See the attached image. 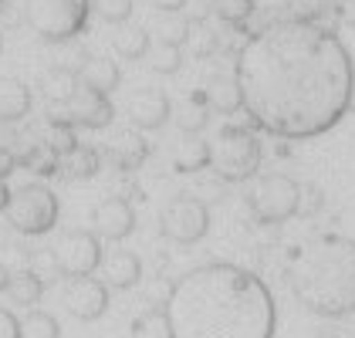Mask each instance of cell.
<instances>
[{"label":"cell","instance_id":"11","mask_svg":"<svg viewBox=\"0 0 355 338\" xmlns=\"http://www.w3.org/2000/svg\"><path fill=\"white\" fill-rule=\"evenodd\" d=\"M142 278V260L132 251H112L109 257H102V281L105 287L115 291H129L136 287Z\"/></svg>","mask_w":355,"mask_h":338},{"label":"cell","instance_id":"17","mask_svg":"<svg viewBox=\"0 0 355 338\" xmlns=\"http://www.w3.org/2000/svg\"><path fill=\"white\" fill-rule=\"evenodd\" d=\"M21 321V338H61V325L51 311H28Z\"/></svg>","mask_w":355,"mask_h":338},{"label":"cell","instance_id":"1","mask_svg":"<svg viewBox=\"0 0 355 338\" xmlns=\"http://www.w3.org/2000/svg\"><path fill=\"white\" fill-rule=\"evenodd\" d=\"M234 78L241 109L281 139L322 136L352 102V61L342 37L304 17L250 34Z\"/></svg>","mask_w":355,"mask_h":338},{"label":"cell","instance_id":"14","mask_svg":"<svg viewBox=\"0 0 355 338\" xmlns=\"http://www.w3.org/2000/svg\"><path fill=\"white\" fill-rule=\"evenodd\" d=\"M146 156H149V142L142 139L139 132H125V136H119L115 145H112L109 159L115 169H122V172H132L146 163Z\"/></svg>","mask_w":355,"mask_h":338},{"label":"cell","instance_id":"18","mask_svg":"<svg viewBox=\"0 0 355 338\" xmlns=\"http://www.w3.org/2000/svg\"><path fill=\"white\" fill-rule=\"evenodd\" d=\"M132 338H173L169 328V314L163 311H146L132 321Z\"/></svg>","mask_w":355,"mask_h":338},{"label":"cell","instance_id":"19","mask_svg":"<svg viewBox=\"0 0 355 338\" xmlns=\"http://www.w3.org/2000/svg\"><path fill=\"white\" fill-rule=\"evenodd\" d=\"M214 14L227 24H244L254 14V0H214Z\"/></svg>","mask_w":355,"mask_h":338},{"label":"cell","instance_id":"7","mask_svg":"<svg viewBox=\"0 0 355 338\" xmlns=\"http://www.w3.org/2000/svg\"><path fill=\"white\" fill-rule=\"evenodd\" d=\"M159 230L173 244H196L210 230V210L196 197H176L159 217Z\"/></svg>","mask_w":355,"mask_h":338},{"label":"cell","instance_id":"4","mask_svg":"<svg viewBox=\"0 0 355 338\" xmlns=\"http://www.w3.org/2000/svg\"><path fill=\"white\" fill-rule=\"evenodd\" d=\"M210 169L227 183H244L250 176H257L261 142L254 139V132H247L241 125L220 129V136L210 145Z\"/></svg>","mask_w":355,"mask_h":338},{"label":"cell","instance_id":"6","mask_svg":"<svg viewBox=\"0 0 355 338\" xmlns=\"http://www.w3.org/2000/svg\"><path fill=\"white\" fill-rule=\"evenodd\" d=\"M58 278H88L102 267V237L95 230H68L55 251Z\"/></svg>","mask_w":355,"mask_h":338},{"label":"cell","instance_id":"12","mask_svg":"<svg viewBox=\"0 0 355 338\" xmlns=\"http://www.w3.org/2000/svg\"><path fill=\"white\" fill-rule=\"evenodd\" d=\"M98 169H102V156H98V149H92V145H82V142H78L71 152L58 156L55 176L68 179V183H78V179H92Z\"/></svg>","mask_w":355,"mask_h":338},{"label":"cell","instance_id":"16","mask_svg":"<svg viewBox=\"0 0 355 338\" xmlns=\"http://www.w3.org/2000/svg\"><path fill=\"white\" fill-rule=\"evenodd\" d=\"M176 122H180V129L187 132V136H196L207 122H210V105H207V98L200 95V91H193L190 98L183 102V109L176 115Z\"/></svg>","mask_w":355,"mask_h":338},{"label":"cell","instance_id":"3","mask_svg":"<svg viewBox=\"0 0 355 338\" xmlns=\"http://www.w3.org/2000/svg\"><path fill=\"white\" fill-rule=\"evenodd\" d=\"M291 291L301 305L325 318L355 311V240L325 233L298 247L291 260Z\"/></svg>","mask_w":355,"mask_h":338},{"label":"cell","instance_id":"13","mask_svg":"<svg viewBox=\"0 0 355 338\" xmlns=\"http://www.w3.org/2000/svg\"><path fill=\"white\" fill-rule=\"evenodd\" d=\"M200 95L207 98L210 112L230 115V112L241 109V88H237V78H234V75H214Z\"/></svg>","mask_w":355,"mask_h":338},{"label":"cell","instance_id":"20","mask_svg":"<svg viewBox=\"0 0 355 338\" xmlns=\"http://www.w3.org/2000/svg\"><path fill=\"white\" fill-rule=\"evenodd\" d=\"M0 338H21V321L10 308L0 305Z\"/></svg>","mask_w":355,"mask_h":338},{"label":"cell","instance_id":"8","mask_svg":"<svg viewBox=\"0 0 355 338\" xmlns=\"http://www.w3.org/2000/svg\"><path fill=\"white\" fill-rule=\"evenodd\" d=\"M61 301L78 321H95L109 308V287H105V281H98L92 274L88 278H68Z\"/></svg>","mask_w":355,"mask_h":338},{"label":"cell","instance_id":"21","mask_svg":"<svg viewBox=\"0 0 355 338\" xmlns=\"http://www.w3.org/2000/svg\"><path fill=\"white\" fill-rule=\"evenodd\" d=\"M345 44V55H349V61H352V68H355V37L352 41H342Z\"/></svg>","mask_w":355,"mask_h":338},{"label":"cell","instance_id":"5","mask_svg":"<svg viewBox=\"0 0 355 338\" xmlns=\"http://www.w3.org/2000/svg\"><path fill=\"white\" fill-rule=\"evenodd\" d=\"M250 213L257 224H284L288 217H295L301 206V183H295L284 172H271L261 176L254 193L247 197Z\"/></svg>","mask_w":355,"mask_h":338},{"label":"cell","instance_id":"10","mask_svg":"<svg viewBox=\"0 0 355 338\" xmlns=\"http://www.w3.org/2000/svg\"><path fill=\"white\" fill-rule=\"evenodd\" d=\"M169 115H173V105L163 88H136L129 95V122L142 132L159 129Z\"/></svg>","mask_w":355,"mask_h":338},{"label":"cell","instance_id":"9","mask_svg":"<svg viewBox=\"0 0 355 338\" xmlns=\"http://www.w3.org/2000/svg\"><path fill=\"white\" fill-rule=\"evenodd\" d=\"M92 226L102 240H125L132 230H136V210L132 203L122 197H109L102 199L92 213Z\"/></svg>","mask_w":355,"mask_h":338},{"label":"cell","instance_id":"2","mask_svg":"<svg viewBox=\"0 0 355 338\" xmlns=\"http://www.w3.org/2000/svg\"><path fill=\"white\" fill-rule=\"evenodd\" d=\"M173 338H274L277 308L268 284L237 264H207L173 284Z\"/></svg>","mask_w":355,"mask_h":338},{"label":"cell","instance_id":"15","mask_svg":"<svg viewBox=\"0 0 355 338\" xmlns=\"http://www.w3.org/2000/svg\"><path fill=\"white\" fill-rule=\"evenodd\" d=\"M173 166L176 172H200L210 166V142H203L200 136H187L173 152Z\"/></svg>","mask_w":355,"mask_h":338}]
</instances>
